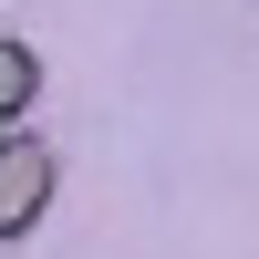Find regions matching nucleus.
<instances>
[{
  "label": "nucleus",
  "instance_id": "obj_1",
  "mask_svg": "<svg viewBox=\"0 0 259 259\" xmlns=\"http://www.w3.org/2000/svg\"><path fill=\"white\" fill-rule=\"evenodd\" d=\"M41 207H52V145L41 135H0V239H21Z\"/></svg>",
  "mask_w": 259,
  "mask_h": 259
},
{
  "label": "nucleus",
  "instance_id": "obj_2",
  "mask_svg": "<svg viewBox=\"0 0 259 259\" xmlns=\"http://www.w3.org/2000/svg\"><path fill=\"white\" fill-rule=\"evenodd\" d=\"M31 94H41V62L21 41H0V135H11V114H31Z\"/></svg>",
  "mask_w": 259,
  "mask_h": 259
}]
</instances>
